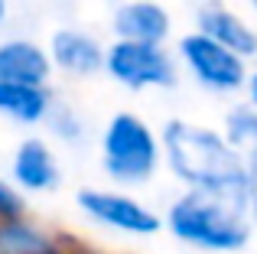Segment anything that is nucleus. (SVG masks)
<instances>
[{
    "label": "nucleus",
    "instance_id": "f257e3e1",
    "mask_svg": "<svg viewBox=\"0 0 257 254\" xmlns=\"http://www.w3.org/2000/svg\"><path fill=\"white\" fill-rule=\"evenodd\" d=\"M163 166L182 189L208 192L247 205V176L225 131L186 117H173L160 131ZM251 209V205H247Z\"/></svg>",
    "mask_w": 257,
    "mask_h": 254
},
{
    "label": "nucleus",
    "instance_id": "f03ea898",
    "mask_svg": "<svg viewBox=\"0 0 257 254\" xmlns=\"http://www.w3.org/2000/svg\"><path fill=\"white\" fill-rule=\"evenodd\" d=\"M163 231L202 254H238L251 244L257 228L244 202L182 189L163 212Z\"/></svg>",
    "mask_w": 257,
    "mask_h": 254
},
{
    "label": "nucleus",
    "instance_id": "7ed1b4c3",
    "mask_svg": "<svg viewBox=\"0 0 257 254\" xmlns=\"http://www.w3.org/2000/svg\"><path fill=\"white\" fill-rule=\"evenodd\" d=\"M98 160L107 183L117 189H140L163 170L160 134L137 111H117L98 134Z\"/></svg>",
    "mask_w": 257,
    "mask_h": 254
},
{
    "label": "nucleus",
    "instance_id": "20e7f679",
    "mask_svg": "<svg viewBox=\"0 0 257 254\" xmlns=\"http://www.w3.org/2000/svg\"><path fill=\"white\" fill-rule=\"evenodd\" d=\"M75 205L91 225L124 238H157L163 231V215L117 186H82L75 192Z\"/></svg>",
    "mask_w": 257,
    "mask_h": 254
},
{
    "label": "nucleus",
    "instance_id": "39448f33",
    "mask_svg": "<svg viewBox=\"0 0 257 254\" xmlns=\"http://www.w3.org/2000/svg\"><path fill=\"white\" fill-rule=\"evenodd\" d=\"M176 62H179V69H186V75L202 91H208L215 98L241 95L247 85V75H251V65L244 59L234 56L225 46H218L215 39L202 36L199 30L179 36V43H176Z\"/></svg>",
    "mask_w": 257,
    "mask_h": 254
},
{
    "label": "nucleus",
    "instance_id": "423d86ee",
    "mask_svg": "<svg viewBox=\"0 0 257 254\" xmlns=\"http://www.w3.org/2000/svg\"><path fill=\"white\" fill-rule=\"evenodd\" d=\"M104 75L127 91H170L179 85V62L166 46L111 39L104 46Z\"/></svg>",
    "mask_w": 257,
    "mask_h": 254
},
{
    "label": "nucleus",
    "instance_id": "0eeeda50",
    "mask_svg": "<svg viewBox=\"0 0 257 254\" xmlns=\"http://www.w3.org/2000/svg\"><path fill=\"white\" fill-rule=\"evenodd\" d=\"M10 179L7 183L20 192V196H49L62 186V163H59L56 147L46 137H23L10 153V166H7Z\"/></svg>",
    "mask_w": 257,
    "mask_h": 254
},
{
    "label": "nucleus",
    "instance_id": "6e6552de",
    "mask_svg": "<svg viewBox=\"0 0 257 254\" xmlns=\"http://www.w3.org/2000/svg\"><path fill=\"white\" fill-rule=\"evenodd\" d=\"M52 72L65 78H91L104 72V43L82 26H59L46 39Z\"/></svg>",
    "mask_w": 257,
    "mask_h": 254
},
{
    "label": "nucleus",
    "instance_id": "1a4fd4ad",
    "mask_svg": "<svg viewBox=\"0 0 257 254\" xmlns=\"http://www.w3.org/2000/svg\"><path fill=\"white\" fill-rule=\"evenodd\" d=\"M111 33L124 43L166 46L173 36V13L160 0H120L111 13Z\"/></svg>",
    "mask_w": 257,
    "mask_h": 254
},
{
    "label": "nucleus",
    "instance_id": "9d476101",
    "mask_svg": "<svg viewBox=\"0 0 257 254\" xmlns=\"http://www.w3.org/2000/svg\"><path fill=\"white\" fill-rule=\"evenodd\" d=\"M195 30L202 36L215 39L218 46L231 49L234 56H241L244 62L257 59V26L247 23L238 10H231L221 0H205L195 10Z\"/></svg>",
    "mask_w": 257,
    "mask_h": 254
},
{
    "label": "nucleus",
    "instance_id": "9b49d317",
    "mask_svg": "<svg viewBox=\"0 0 257 254\" xmlns=\"http://www.w3.org/2000/svg\"><path fill=\"white\" fill-rule=\"evenodd\" d=\"M0 254H78V244L52 225L20 212L0 218Z\"/></svg>",
    "mask_w": 257,
    "mask_h": 254
},
{
    "label": "nucleus",
    "instance_id": "f8f14e48",
    "mask_svg": "<svg viewBox=\"0 0 257 254\" xmlns=\"http://www.w3.org/2000/svg\"><path fill=\"white\" fill-rule=\"evenodd\" d=\"M0 82L13 85H49L52 82V62L46 43L26 36L0 39Z\"/></svg>",
    "mask_w": 257,
    "mask_h": 254
},
{
    "label": "nucleus",
    "instance_id": "ddd939ff",
    "mask_svg": "<svg viewBox=\"0 0 257 254\" xmlns=\"http://www.w3.org/2000/svg\"><path fill=\"white\" fill-rule=\"evenodd\" d=\"M59 98L49 85H13L0 82V117L17 127H43Z\"/></svg>",
    "mask_w": 257,
    "mask_h": 254
},
{
    "label": "nucleus",
    "instance_id": "4468645a",
    "mask_svg": "<svg viewBox=\"0 0 257 254\" xmlns=\"http://www.w3.org/2000/svg\"><path fill=\"white\" fill-rule=\"evenodd\" d=\"M221 131H225V137L231 140V147L238 150L241 163H244L247 205H251V218H254V228H257V111H251L247 104L231 108Z\"/></svg>",
    "mask_w": 257,
    "mask_h": 254
},
{
    "label": "nucleus",
    "instance_id": "2eb2a0df",
    "mask_svg": "<svg viewBox=\"0 0 257 254\" xmlns=\"http://www.w3.org/2000/svg\"><path fill=\"white\" fill-rule=\"evenodd\" d=\"M46 127H49V131L56 134V140H62V144H78V140H85V134H88L82 114H78L75 108H69V104H59V101H56V108H52Z\"/></svg>",
    "mask_w": 257,
    "mask_h": 254
},
{
    "label": "nucleus",
    "instance_id": "dca6fc26",
    "mask_svg": "<svg viewBox=\"0 0 257 254\" xmlns=\"http://www.w3.org/2000/svg\"><path fill=\"white\" fill-rule=\"evenodd\" d=\"M20 212H26V202L23 196H20L17 189H13L7 179H0V218L7 215H20Z\"/></svg>",
    "mask_w": 257,
    "mask_h": 254
},
{
    "label": "nucleus",
    "instance_id": "f3484780",
    "mask_svg": "<svg viewBox=\"0 0 257 254\" xmlns=\"http://www.w3.org/2000/svg\"><path fill=\"white\" fill-rule=\"evenodd\" d=\"M244 95H247V108H251V111H257V65L251 69V75H247Z\"/></svg>",
    "mask_w": 257,
    "mask_h": 254
},
{
    "label": "nucleus",
    "instance_id": "a211bd4d",
    "mask_svg": "<svg viewBox=\"0 0 257 254\" xmlns=\"http://www.w3.org/2000/svg\"><path fill=\"white\" fill-rule=\"evenodd\" d=\"M7 17H10V0H0V26L7 23Z\"/></svg>",
    "mask_w": 257,
    "mask_h": 254
},
{
    "label": "nucleus",
    "instance_id": "6ab92c4d",
    "mask_svg": "<svg viewBox=\"0 0 257 254\" xmlns=\"http://www.w3.org/2000/svg\"><path fill=\"white\" fill-rule=\"evenodd\" d=\"M247 4H251V10H254V13H257V0H247Z\"/></svg>",
    "mask_w": 257,
    "mask_h": 254
}]
</instances>
